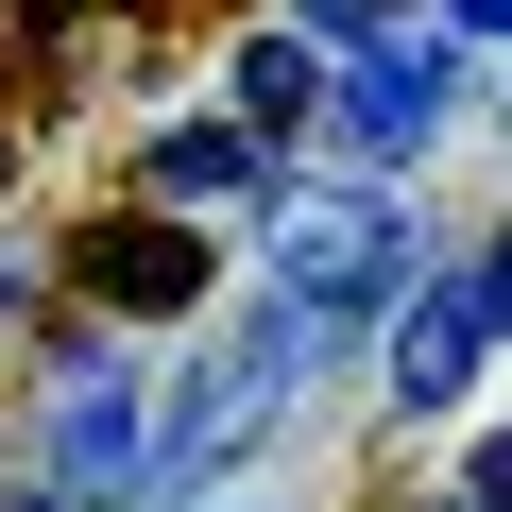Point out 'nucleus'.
<instances>
[{"label": "nucleus", "mask_w": 512, "mask_h": 512, "mask_svg": "<svg viewBox=\"0 0 512 512\" xmlns=\"http://www.w3.org/2000/svg\"><path fill=\"white\" fill-rule=\"evenodd\" d=\"M478 342H495V308H478V291H410V308H393V393H410V410H461Z\"/></svg>", "instance_id": "5"}, {"label": "nucleus", "mask_w": 512, "mask_h": 512, "mask_svg": "<svg viewBox=\"0 0 512 512\" xmlns=\"http://www.w3.org/2000/svg\"><path fill=\"white\" fill-rule=\"evenodd\" d=\"M478 308H495V325H512V256H495V274H478Z\"/></svg>", "instance_id": "10"}, {"label": "nucleus", "mask_w": 512, "mask_h": 512, "mask_svg": "<svg viewBox=\"0 0 512 512\" xmlns=\"http://www.w3.org/2000/svg\"><path fill=\"white\" fill-rule=\"evenodd\" d=\"M461 495H478V512H512V427H495V444L461 461Z\"/></svg>", "instance_id": "9"}, {"label": "nucleus", "mask_w": 512, "mask_h": 512, "mask_svg": "<svg viewBox=\"0 0 512 512\" xmlns=\"http://www.w3.org/2000/svg\"><path fill=\"white\" fill-rule=\"evenodd\" d=\"M0 171H18V120H0Z\"/></svg>", "instance_id": "12"}, {"label": "nucleus", "mask_w": 512, "mask_h": 512, "mask_svg": "<svg viewBox=\"0 0 512 512\" xmlns=\"http://www.w3.org/2000/svg\"><path fill=\"white\" fill-rule=\"evenodd\" d=\"M444 103H461V52H444V35H393V52L342 86V137H359V154H427Z\"/></svg>", "instance_id": "3"}, {"label": "nucleus", "mask_w": 512, "mask_h": 512, "mask_svg": "<svg viewBox=\"0 0 512 512\" xmlns=\"http://www.w3.org/2000/svg\"><path fill=\"white\" fill-rule=\"evenodd\" d=\"M52 478H69V495H137V478H154V410H137V376H103V359L69 376V410H52Z\"/></svg>", "instance_id": "4"}, {"label": "nucleus", "mask_w": 512, "mask_h": 512, "mask_svg": "<svg viewBox=\"0 0 512 512\" xmlns=\"http://www.w3.org/2000/svg\"><path fill=\"white\" fill-rule=\"evenodd\" d=\"M274 308H291V325H393V308H410V205H393V188H308V205H274Z\"/></svg>", "instance_id": "1"}, {"label": "nucleus", "mask_w": 512, "mask_h": 512, "mask_svg": "<svg viewBox=\"0 0 512 512\" xmlns=\"http://www.w3.org/2000/svg\"><path fill=\"white\" fill-rule=\"evenodd\" d=\"M86 291H103V308H188V291H205V239H188V222H103V239H86Z\"/></svg>", "instance_id": "6"}, {"label": "nucleus", "mask_w": 512, "mask_h": 512, "mask_svg": "<svg viewBox=\"0 0 512 512\" xmlns=\"http://www.w3.org/2000/svg\"><path fill=\"white\" fill-rule=\"evenodd\" d=\"M461 18H478V35H512V0H461Z\"/></svg>", "instance_id": "11"}, {"label": "nucleus", "mask_w": 512, "mask_h": 512, "mask_svg": "<svg viewBox=\"0 0 512 512\" xmlns=\"http://www.w3.org/2000/svg\"><path fill=\"white\" fill-rule=\"evenodd\" d=\"M308 103H325V52H308V35H239V120H256V137H291Z\"/></svg>", "instance_id": "7"}, {"label": "nucleus", "mask_w": 512, "mask_h": 512, "mask_svg": "<svg viewBox=\"0 0 512 512\" xmlns=\"http://www.w3.org/2000/svg\"><path fill=\"white\" fill-rule=\"evenodd\" d=\"M154 188H188V205H222V188H256V137H171V154H154Z\"/></svg>", "instance_id": "8"}, {"label": "nucleus", "mask_w": 512, "mask_h": 512, "mask_svg": "<svg viewBox=\"0 0 512 512\" xmlns=\"http://www.w3.org/2000/svg\"><path fill=\"white\" fill-rule=\"evenodd\" d=\"M308 342H325V325H291V308H274V325H239V342H222V359L171 393V427H154V478H222L256 427L308 393Z\"/></svg>", "instance_id": "2"}]
</instances>
